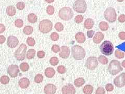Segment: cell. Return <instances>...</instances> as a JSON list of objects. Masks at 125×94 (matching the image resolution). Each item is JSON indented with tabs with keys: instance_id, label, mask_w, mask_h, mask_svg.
Returning a JSON list of instances; mask_svg holds the SVG:
<instances>
[{
	"instance_id": "obj_1",
	"label": "cell",
	"mask_w": 125,
	"mask_h": 94,
	"mask_svg": "<svg viewBox=\"0 0 125 94\" xmlns=\"http://www.w3.org/2000/svg\"><path fill=\"white\" fill-rule=\"evenodd\" d=\"M72 53L73 58L76 60H81L85 57V50L78 45H75L72 47Z\"/></svg>"
},
{
	"instance_id": "obj_2",
	"label": "cell",
	"mask_w": 125,
	"mask_h": 94,
	"mask_svg": "<svg viewBox=\"0 0 125 94\" xmlns=\"http://www.w3.org/2000/svg\"><path fill=\"white\" fill-rule=\"evenodd\" d=\"M108 72L112 75H115L123 70L119 61L113 60L111 61L108 66Z\"/></svg>"
},
{
	"instance_id": "obj_3",
	"label": "cell",
	"mask_w": 125,
	"mask_h": 94,
	"mask_svg": "<svg viewBox=\"0 0 125 94\" xmlns=\"http://www.w3.org/2000/svg\"><path fill=\"white\" fill-rule=\"evenodd\" d=\"M58 16L62 20L68 21L73 18V13L71 8L69 7H64L60 10Z\"/></svg>"
},
{
	"instance_id": "obj_4",
	"label": "cell",
	"mask_w": 125,
	"mask_h": 94,
	"mask_svg": "<svg viewBox=\"0 0 125 94\" xmlns=\"http://www.w3.org/2000/svg\"><path fill=\"white\" fill-rule=\"evenodd\" d=\"M114 50V46L111 41H105L100 46L101 52L105 56H111L113 54Z\"/></svg>"
},
{
	"instance_id": "obj_5",
	"label": "cell",
	"mask_w": 125,
	"mask_h": 94,
	"mask_svg": "<svg viewBox=\"0 0 125 94\" xmlns=\"http://www.w3.org/2000/svg\"><path fill=\"white\" fill-rule=\"evenodd\" d=\"M53 23L49 19H43L41 21L39 25V29L43 34L50 33L52 30Z\"/></svg>"
},
{
	"instance_id": "obj_6",
	"label": "cell",
	"mask_w": 125,
	"mask_h": 94,
	"mask_svg": "<svg viewBox=\"0 0 125 94\" xmlns=\"http://www.w3.org/2000/svg\"><path fill=\"white\" fill-rule=\"evenodd\" d=\"M27 47L24 44H21L14 53L16 59L18 61H23L25 60Z\"/></svg>"
},
{
	"instance_id": "obj_7",
	"label": "cell",
	"mask_w": 125,
	"mask_h": 94,
	"mask_svg": "<svg viewBox=\"0 0 125 94\" xmlns=\"http://www.w3.org/2000/svg\"><path fill=\"white\" fill-rule=\"evenodd\" d=\"M104 16L106 20L109 23H114L116 21L117 14L115 10L113 7H108L104 12Z\"/></svg>"
},
{
	"instance_id": "obj_8",
	"label": "cell",
	"mask_w": 125,
	"mask_h": 94,
	"mask_svg": "<svg viewBox=\"0 0 125 94\" xmlns=\"http://www.w3.org/2000/svg\"><path fill=\"white\" fill-rule=\"evenodd\" d=\"M87 8V4L84 0H77L73 4V9L78 13H84Z\"/></svg>"
},
{
	"instance_id": "obj_9",
	"label": "cell",
	"mask_w": 125,
	"mask_h": 94,
	"mask_svg": "<svg viewBox=\"0 0 125 94\" xmlns=\"http://www.w3.org/2000/svg\"><path fill=\"white\" fill-rule=\"evenodd\" d=\"M86 67L88 69L93 70L96 68L98 65V61L97 58L95 57H90L87 59L85 63Z\"/></svg>"
},
{
	"instance_id": "obj_10",
	"label": "cell",
	"mask_w": 125,
	"mask_h": 94,
	"mask_svg": "<svg viewBox=\"0 0 125 94\" xmlns=\"http://www.w3.org/2000/svg\"><path fill=\"white\" fill-rule=\"evenodd\" d=\"M114 83L117 87H123L125 85V73H121L114 80Z\"/></svg>"
},
{
	"instance_id": "obj_11",
	"label": "cell",
	"mask_w": 125,
	"mask_h": 94,
	"mask_svg": "<svg viewBox=\"0 0 125 94\" xmlns=\"http://www.w3.org/2000/svg\"><path fill=\"white\" fill-rule=\"evenodd\" d=\"M7 73L10 77L15 78L18 76L19 73L18 66L17 65H10L7 69Z\"/></svg>"
},
{
	"instance_id": "obj_12",
	"label": "cell",
	"mask_w": 125,
	"mask_h": 94,
	"mask_svg": "<svg viewBox=\"0 0 125 94\" xmlns=\"http://www.w3.org/2000/svg\"><path fill=\"white\" fill-rule=\"evenodd\" d=\"M62 94H75L76 89L73 85L68 84L62 87Z\"/></svg>"
},
{
	"instance_id": "obj_13",
	"label": "cell",
	"mask_w": 125,
	"mask_h": 94,
	"mask_svg": "<svg viewBox=\"0 0 125 94\" xmlns=\"http://www.w3.org/2000/svg\"><path fill=\"white\" fill-rule=\"evenodd\" d=\"M19 44L18 38L14 36H10L7 39V45L10 48H15Z\"/></svg>"
},
{
	"instance_id": "obj_14",
	"label": "cell",
	"mask_w": 125,
	"mask_h": 94,
	"mask_svg": "<svg viewBox=\"0 0 125 94\" xmlns=\"http://www.w3.org/2000/svg\"><path fill=\"white\" fill-rule=\"evenodd\" d=\"M56 86L53 84H48L45 86L44 92L45 94H55L56 92Z\"/></svg>"
},
{
	"instance_id": "obj_15",
	"label": "cell",
	"mask_w": 125,
	"mask_h": 94,
	"mask_svg": "<svg viewBox=\"0 0 125 94\" xmlns=\"http://www.w3.org/2000/svg\"><path fill=\"white\" fill-rule=\"evenodd\" d=\"M70 53V49L67 46H62L61 48V51L59 53V56L62 59H67Z\"/></svg>"
},
{
	"instance_id": "obj_16",
	"label": "cell",
	"mask_w": 125,
	"mask_h": 94,
	"mask_svg": "<svg viewBox=\"0 0 125 94\" xmlns=\"http://www.w3.org/2000/svg\"><path fill=\"white\" fill-rule=\"evenodd\" d=\"M30 83L29 80L26 77L21 78L18 82L19 87L22 89H26L28 88L30 85Z\"/></svg>"
},
{
	"instance_id": "obj_17",
	"label": "cell",
	"mask_w": 125,
	"mask_h": 94,
	"mask_svg": "<svg viewBox=\"0 0 125 94\" xmlns=\"http://www.w3.org/2000/svg\"><path fill=\"white\" fill-rule=\"evenodd\" d=\"M104 38V35L101 32H97L93 37V40L94 44H99Z\"/></svg>"
},
{
	"instance_id": "obj_18",
	"label": "cell",
	"mask_w": 125,
	"mask_h": 94,
	"mask_svg": "<svg viewBox=\"0 0 125 94\" xmlns=\"http://www.w3.org/2000/svg\"><path fill=\"white\" fill-rule=\"evenodd\" d=\"M76 40L78 43L79 44H83L86 40V38L84 33L82 32H79L75 35Z\"/></svg>"
},
{
	"instance_id": "obj_19",
	"label": "cell",
	"mask_w": 125,
	"mask_h": 94,
	"mask_svg": "<svg viewBox=\"0 0 125 94\" xmlns=\"http://www.w3.org/2000/svg\"><path fill=\"white\" fill-rule=\"evenodd\" d=\"M94 25V22L91 18H88L84 23V27L87 29H91Z\"/></svg>"
},
{
	"instance_id": "obj_20",
	"label": "cell",
	"mask_w": 125,
	"mask_h": 94,
	"mask_svg": "<svg viewBox=\"0 0 125 94\" xmlns=\"http://www.w3.org/2000/svg\"><path fill=\"white\" fill-rule=\"evenodd\" d=\"M44 74L46 77L52 78L55 74V70L52 68H48L45 69Z\"/></svg>"
},
{
	"instance_id": "obj_21",
	"label": "cell",
	"mask_w": 125,
	"mask_h": 94,
	"mask_svg": "<svg viewBox=\"0 0 125 94\" xmlns=\"http://www.w3.org/2000/svg\"><path fill=\"white\" fill-rule=\"evenodd\" d=\"M6 12L10 16H13L16 13V8L14 6H9L6 8Z\"/></svg>"
},
{
	"instance_id": "obj_22",
	"label": "cell",
	"mask_w": 125,
	"mask_h": 94,
	"mask_svg": "<svg viewBox=\"0 0 125 94\" xmlns=\"http://www.w3.org/2000/svg\"><path fill=\"white\" fill-rule=\"evenodd\" d=\"M85 83L84 79L83 77L78 78L74 81V84L77 87H80Z\"/></svg>"
},
{
	"instance_id": "obj_23",
	"label": "cell",
	"mask_w": 125,
	"mask_h": 94,
	"mask_svg": "<svg viewBox=\"0 0 125 94\" xmlns=\"http://www.w3.org/2000/svg\"><path fill=\"white\" fill-rule=\"evenodd\" d=\"M93 87L90 85H86L84 86L83 91L84 94H91L93 92Z\"/></svg>"
},
{
	"instance_id": "obj_24",
	"label": "cell",
	"mask_w": 125,
	"mask_h": 94,
	"mask_svg": "<svg viewBox=\"0 0 125 94\" xmlns=\"http://www.w3.org/2000/svg\"><path fill=\"white\" fill-rule=\"evenodd\" d=\"M27 18H28V22L32 24L36 23L38 21L37 16L33 13L29 14L28 15V17H27Z\"/></svg>"
},
{
	"instance_id": "obj_25",
	"label": "cell",
	"mask_w": 125,
	"mask_h": 94,
	"mask_svg": "<svg viewBox=\"0 0 125 94\" xmlns=\"http://www.w3.org/2000/svg\"><path fill=\"white\" fill-rule=\"evenodd\" d=\"M35 56H36V50L34 49H29L27 52L26 57L29 60L32 59L34 58Z\"/></svg>"
},
{
	"instance_id": "obj_26",
	"label": "cell",
	"mask_w": 125,
	"mask_h": 94,
	"mask_svg": "<svg viewBox=\"0 0 125 94\" xmlns=\"http://www.w3.org/2000/svg\"><path fill=\"white\" fill-rule=\"evenodd\" d=\"M33 28L32 26H26L24 27L23 29V32L26 35H31L33 33Z\"/></svg>"
},
{
	"instance_id": "obj_27",
	"label": "cell",
	"mask_w": 125,
	"mask_h": 94,
	"mask_svg": "<svg viewBox=\"0 0 125 94\" xmlns=\"http://www.w3.org/2000/svg\"><path fill=\"white\" fill-rule=\"evenodd\" d=\"M99 28L102 31H105L108 29L109 26L107 23L105 22H101L99 24Z\"/></svg>"
},
{
	"instance_id": "obj_28",
	"label": "cell",
	"mask_w": 125,
	"mask_h": 94,
	"mask_svg": "<svg viewBox=\"0 0 125 94\" xmlns=\"http://www.w3.org/2000/svg\"><path fill=\"white\" fill-rule=\"evenodd\" d=\"M29 68V65L26 62H23L20 64V69L22 72L28 71Z\"/></svg>"
},
{
	"instance_id": "obj_29",
	"label": "cell",
	"mask_w": 125,
	"mask_h": 94,
	"mask_svg": "<svg viewBox=\"0 0 125 94\" xmlns=\"http://www.w3.org/2000/svg\"><path fill=\"white\" fill-rule=\"evenodd\" d=\"M98 60L102 64L106 65L108 63V59L104 56H100L98 58Z\"/></svg>"
},
{
	"instance_id": "obj_30",
	"label": "cell",
	"mask_w": 125,
	"mask_h": 94,
	"mask_svg": "<svg viewBox=\"0 0 125 94\" xmlns=\"http://www.w3.org/2000/svg\"><path fill=\"white\" fill-rule=\"evenodd\" d=\"M115 56L117 59H123L125 57V53L117 49L115 52Z\"/></svg>"
},
{
	"instance_id": "obj_31",
	"label": "cell",
	"mask_w": 125,
	"mask_h": 94,
	"mask_svg": "<svg viewBox=\"0 0 125 94\" xmlns=\"http://www.w3.org/2000/svg\"><path fill=\"white\" fill-rule=\"evenodd\" d=\"M55 29L58 32H61L64 30V26L61 23H56L55 25Z\"/></svg>"
},
{
	"instance_id": "obj_32",
	"label": "cell",
	"mask_w": 125,
	"mask_h": 94,
	"mask_svg": "<svg viewBox=\"0 0 125 94\" xmlns=\"http://www.w3.org/2000/svg\"><path fill=\"white\" fill-rule=\"evenodd\" d=\"M43 80V76L41 74H38L34 77V82L36 83H41Z\"/></svg>"
},
{
	"instance_id": "obj_33",
	"label": "cell",
	"mask_w": 125,
	"mask_h": 94,
	"mask_svg": "<svg viewBox=\"0 0 125 94\" xmlns=\"http://www.w3.org/2000/svg\"><path fill=\"white\" fill-rule=\"evenodd\" d=\"M0 82L2 84L6 85L9 83L10 82V78L7 76H2L1 78H0Z\"/></svg>"
},
{
	"instance_id": "obj_34",
	"label": "cell",
	"mask_w": 125,
	"mask_h": 94,
	"mask_svg": "<svg viewBox=\"0 0 125 94\" xmlns=\"http://www.w3.org/2000/svg\"><path fill=\"white\" fill-rule=\"evenodd\" d=\"M50 63L52 65L55 66L57 65L58 64V63H59V59L56 57H52L50 59Z\"/></svg>"
},
{
	"instance_id": "obj_35",
	"label": "cell",
	"mask_w": 125,
	"mask_h": 94,
	"mask_svg": "<svg viewBox=\"0 0 125 94\" xmlns=\"http://www.w3.org/2000/svg\"><path fill=\"white\" fill-rule=\"evenodd\" d=\"M27 44L29 46L33 47L36 44V41L32 37H29L27 39Z\"/></svg>"
},
{
	"instance_id": "obj_36",
	"label": "cell",
	"mask_w": 125,
	"mask_h": 94,
	"mask_svg": "<svg viewBox=\"0 0 125 94\" xmlns=\"http://www.w3.org/2000/svg\"><path fill=\"white\" fill-rule=\"evenodd\" d=\"M50 37H51V40L52 41H56L58 40V39H59L60 36H59V35H58L57 33L53 32L51 34V35Z\"/></svg>"
},
{
	"instance_id": "obj_37",
	"label": "cell",
	"mask_w": 125,
	"mask_h": 94,
	"mask_svg": "<svg viewBox=\"0 0 125 94\" xmlns=\"http://www.w3.org/2000/svg\"><path fill=\"white\" fill-rule=\"evenodd\" d=\"M55 12L54 7L52 5H49L46 8V13L48 14L52 15Z\"/></svg>"
},
{
	"instance_id": "obj_38",
	"label": "cell",
	"mask_w": 125,
	"mask_h": 94,
	"mask_svg": "<svg viewBox=\"0 0 125 94\" xmlns=\"http://www.w3.org/2000/svg\"><path fill=\"white\" fill-rule=\"evenodd\" d=\"M15 25L18 28H21L23 25V22L21 19H17L15 21Z\"/></svg>"
},
{
	"instance_id": "obj_39",
	"label": "cell",
	"mask_w": 125,
	"mask_h": 94,
	"mask_svg": "<svg viewBox=\"0 0 125 94\" xmlns=\"http://www.w3.org/2000/svg\"><path fill=\"white\" fill-rule=\"evenodd\" d=\"M57 70L58 73L64 74L66 72V69L64 65H60L57 68Z\"/></svg>"
},
{
	"instance_id": "obj_40",
	"label": "cell",
	"mask_w": 125,
	"mask_h": 94,
	"mask_svg": "<svg viewBox=\"0 0 125 94\" xmlns=\"http://www.w3.org/2000/svg\"><path fill=\"white\" fill-rule=\"evenodd\" d=\"M16 8L18 10H22L25 9V4L24 2H19L17 3V4H16Z\"/></svg>"
},
{
	"instance_id": "obj_41",
	"label": "cell",
	"mask_w": 125,
	"mask_h": 94,
	"mask_svg": "<svg viewBox=\"0 0 125 94\" xmlns=\"http://www.w3.org/2000/svg\"><path fill=\"white\" fill-rule=\"evenodd\" d=\"M83 16L81 15H78L76 16L75 18V22L77 23V24H79L81 23V22H83Z\"/></svg>"
},
{
	"instance_id": "obj_42",
	"label": "cell",
	"mask_w": 125,
	"mask_h": 94,
	"mask_svg": "<svg viewBox=\"0 0 125 94\" xmlns=\"http://www.w3.org/2000/svg\"><path fill=\"white\" fill-rule=\"evenodd\" d=\"M52 51L54 53H58L60 52L61 48L59 46L57 45H54L52 47Z\"/></svg>"
},
{
	"instance_id": "obj_43",
	"label": "cell",
	"mask_w": 125,
	"mask_h": 94,
	"mask_svg": "<svg viewBox=\"0 0 125 94\" xmlns=\"http://www.w3.org/2000/svg\"><path fill=\"white\" fill-rule=\"evenodd\" d=\"M95 94H105V91L103 87H99L96 90Z\"/></svg>"
},
{
	"instance_id": "obj_44",
	"label": "cell",
	"mask_w": 125,
	"mask_h": 94,
	"mask_svg": "<svg viewBox=\"0 0 125 94\" xmlns=\"http://www.w3.org/2000/svg\"><path fill=\"white\" fill-rule=\"evenodd\" d=\"M105 89L107 92H112L114 90V86L112 84H107L105 86Z\"/></svg>"
},
{
	"instance_id": "obj_45",
	"label": "cell",
	"mask_w": 125,
	"mask_h": 94,
	"mask_svg": "<svg viewBox=\"0 0 125 94\" xmlns=\"http://www.w3.org/2000/svg\"><path fill=\"white\" fill-rule=\"evenodd\" d=\"M45 53L44 51H38L37 53V56L40 59L44 58L45 57Z\"/></svg>"
},
{
	"instance_id": "obj_46",
	"label": "cell",
	"mask_w": 125,
	"mask_h": 94,
	"mask_svg": "<svg viewBox=\"0 0 125 94\" xmlns=\"http://www.w3.org/2000/svg\"><path fill=\"white\" fill-rule=\"evenodd\" d=\"M118 20L120 23L125 22V14L120 15L118 18Z\"/></svg>"
},
{
	"instance_id": "obj_47",
	"label": "cell",
	"mask_w": 125,
	"mask_h": 94,
	"mask_svg": "<svg viewBox=\"0 0 125 94\" xmlns=\"http://www.w3.org/2000/svg\"><path fill=\"white\" fill-rule=\"evenodd\" d=\"M87 36L89 38H91L93 37L94 35V31L93 30H88L87 31Z\"/></svg>"
},
{
	"instance_id": "obj_48",
	"label": "cell",
	"mask_w": 125,
	"mask_h": 94,
	"mask_svg": "<svg viewBox=\"0 0 125 94\" xmlns=\"http://www.w3.org/2000/svg\"><path fill=\"white\" fill-rule=\"evenodd\" d=\"M118 37L121 39V40H125V32L124 31H122L119 33Z\"/></svg>"
},
{
	"instance_id": "obj_49",
	"label": "cell",
	"mask_w": 125,
	"mask_h": 94,
	"mask_svg": "<svg viewBox=\"0 0 125 94\" xmlns=\"http://www.w3.org/2000/svg\"><path fill=\"white\" fill-rule=\"evenodd\" d=\"M6 29V27L5 25L3 24H0V34L3 33Z\"/></svg>"
},
{
	"instance_id": "obj_50",
	"label": "cell",
	"mask_w": 125,
	"mask_h": 94,
	"mask_svg": "<svg viewBox=\"0 0 125 94\" xmlns=\"http://www.w3.org/2000/svg\"><path fill=\"white\" fill-rule=\"evenodd\" d=\"M6 40V38L3 35H0V44H3Z\"/></svg>"
},
{
	"instance_id": "obj_51",
	"label": "cell",
	"mask_w": 125,
	"mask_h": 94,
	"mask_svg": "<svg viewBox=\"0 0 125 94\" xmlns=\"http://www.w3.org/2000/svg\"><path fill=\"white\" fill-rule=\"evenodd\" d=\"M45 1L48 3H52L54 1V0H45Z\"/></svg>"
},
{
	"instance_id": "obj_52",
	"label": "cell",
	"mask_w": 125,
	"mask_h": 94,
	"mask_svg": "<svg viewBox=\"0 0 125 94\" xmlns=\"http://www.w3.org/2000/svg\"><path fill=\"white\" fill-rule=\"evenodd\" d=\"M122 65L123 66V67L125 68V60H124L122 63Z\"/></svg>"
},
{
	"instance_id": "obj_53",
	"label": "cell",
	"mask_w": 125,
	"mask_h": 94,
	"mask_svg": "<svg viewBox=\"0 0 125 94\" xmlns=\"http://www.w3.org/2000/svg\"><path fill=\"white\" fill-rule=\"evenodd\" d=\"M124 0H117V1H118V2H123Z\"/></svg>"
}]
</instances>
